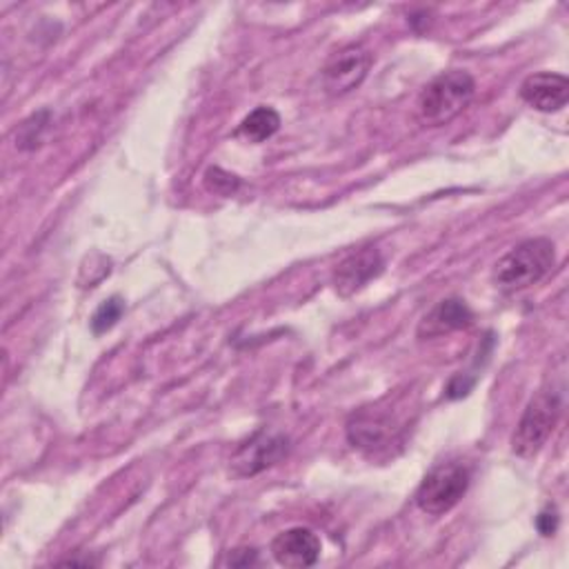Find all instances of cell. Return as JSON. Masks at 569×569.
Wrapping results in <instances>:
<instances>
[{
  "label": "cell",
  "instance_id": "1",
  "mask_svg": "<svg viewBox=\"0 0 569 569\" xmlns=\"http://www.w3.org/2000/svg\"><path fill=\"white\" fill-rule=\"evenodd\" d=\"M476 93V80L465 69L436 76L418 96L416 116L422 127H442L460 116Z\"/></svg>",
  "mask_w": 569,
  "mask_h": 569
},
{
  "label": "cell",
  "instance_id": "2",
  "mask_svg": "<svg viewBox=\"0 0 569 569\" xmlns=\"http://www.w3.org/2000/svg\"><path fill=\"white\" fill-rule=\"evenodd\" d=\"M556 264V247L547 238H529L511 247L491 271L496 287L518 291L542 280Z\"/></svg>",
  "mask_w": 569,
  "mask_h": 569
},
{
  "label": "cell",
  "instance_id": "3",
  "mask_svg": "<svg viewBox=\"0 0 569 569\" xmlns=\"http://www.w3.org/2000/svg\"><path fill=\"white\" fill-rule=\"evenodd\" d=\"M560 407V396L556 391H538L527 402L511 436V449L516 456L531 458L545 447L558 422Z\"/></svg>",
  "mask_w": 569,
  "mask_h": 569
},
{
  "label": "cell",
  "instance_id": "4",
  "mask_svg": "<svg viewBox=\"0 0 569 569\" xmlns=\"http://www.w3.org/2000/svg\"><path fill=\"white\" fill-rule=\"evenodd\" d=\"M471 473L467 465L451 460L436 465L416 491V505L429 516H442L453 509L469 489Z\"/></svg>",
  "mask_w": 569,
  "mask_h": 569
},
{
  "label": "cell",
  "instance_id": "5",
  "mask_svg": "<svg viewBox=\"0 0 569 569\" xmlns=\"http://www.w3.org/2000/svg\"><path fill=\"white\" fill-rule=\"evenodd\" d=\"M371 60V51L362 44H347L338 49L336 53H331V58L325 62L320 71L325 91L329 96L349 93L367 78Z\"/></svg>",
  "mask_w": 569,
  "mask_h": 569
},
{
  "label": "cell",
  "instance_id": "6",
  "mask_svg": "<svg viewBox=\"0 0 569 569\" xmlns=\"http://www.w3.org/2000/svg\"><path fill=\"white\" fill-rule=\"evenodd\" d=\"M400 429L402 427L391 416V411L362 409L353 413V418L349 420L347 438L356 449L365 453H376L380 449H387L391 442H396Z\"/></svg>",
  "mask_w": 569,
  "mask_h": 569
},
{
  "label": "cell",
  "instance_id": "7",
  "mask_svg": "<svg viewBox=\"0 0 569 569\" xmlns=\"http://www.w3.org/2000/svg\"><path fill=\"white\" fill-rule=\"evenodd\" d=\"M289 440L282 433H267L260 431L253 438H249L244 445H240L231 456V469L236 476H256L271 465H276L280 458L287 456Z\"/></svg>",
  "mask_w": 569,
  "mask_h": 569
},
{
  "label": "cell",
  "instance_id": "8",
  "mask_svg": "<svg viewBox=\"0 0 569 569\" xmlns=\"http://www.w3.org/2000/svg\"><path fill=\"white\" fill-rule=\"evenodd\" d=\"M385 260L376 247H365L349 253L342 262H338L333 271V287L340 296H351L360 291L367 282L380 276Z\"/></svg>",
  "mask_w": 569,
  "mask_h": 569
},
{
  "label": "cell",
  "instance_id": "9",
  "mask_svg": "<svg viewBox=\"0 0 569 569\" xmlns=\"http://www.w3.org/2000/svg\"><path fill=\"white\" fill-rule=\"evenodd\" d=\"M520 98L536 111H558L569 100V80L556 71L531 73L520 84Z\"/></svg>",
  "mask_w": 569,
  "mask_h": 569
},
{
  "label": "cell",
  "instance_id": "10",
  "mask_svg": "<svg viewBox=\"0 0 569 569\" xmlns=\"http://www.w3.org/2000/svg\"><path fill=\"white\" fill-rule=\"evenodd\" d=\"M271 553L284 567H311L320 558V538L307 527H291L271 540Z\"/></svg>",
  "mask_w": 569,
  "mask_h": 569
},
{
  "label": "cell",
  "instance_id": "11",
  "mask_svg": "<svg viewBox=\"0 0 569 569\" xmlns=\"http://www.w3.org/2000/svg\"><path fill=\"white\" fill-rule=\"evenodd\" d=\"M471 320H473V313L462 298H445L422 316L418 325V338L422 340L440 338L451 331L469 327Z\"/></svg>",
  "mask_w": 569,
  "mask_h": 569
},
{
  "label": "cell",
  "instance_id": "12",
  "mask_svg": "<svg viewBox=\"0 0 569 569\" xmlns=\"http://www.w3.org/2000/svg\"><path fill=\"white\" fill-rule=\"evenodd\" d=\"M280 127V116L271 107H256L249 116L242 118L238 133L249 142H264Z\"/></svg>",
  "mask_w": 569,
  "mask_h": 569
},
{
  "label": "cell",
  "instance_id": "13",
  "mask_svg": "<svg viewBox=\"0 0 569 569\" xmlns=\"http://www.w3.org/2000/svg\"><path fill=\"white\" fill-rule=\"evenodd\" d=\"M47 122H49V111H38L33 113L31 118H27L22 124H20V131L16 136V144L20 149H33L40 144L42 140V131L47 129Z\"/></svg>",
  "mask_w": 569,
  "mask_h": 569
},
{
  "label": "cell",
  "instance_id": "14",
  "mask_svg": "<svg viewBox=\"0 0 569 569\" xmlns=\"http://www.w3.org/2000/svg\"><path fill=\"white\" fill-rule=\"evenodd\" d=\"M122 311H124V302H122L118 296L104 300V302L96 309V313H93V318H91V329H93V333H104L107 329H111V327L120 320Z\"/></svg>",
  "mask_w": 569,
  "mask_h": 569
},
{
  "label": "cell",
  "instance_id": "15",
  "mask_svg": "<svg viewBox=\"0 0 569 569\" xmlns=\"http://www.w3.org/2000/svg\"><path fill=\"white\" fill-rule=\"evenodd\" d=\"M204 184H207V189H211L216 193L229 196V193H233L238 189V178L227 173V171H222L220 167H211L204 173Z\"/></svg>",
  "mask_w": 569,
  "mask_h": 569
},
{
  "label": "cell",
  "instance_id": "16",
  "mask_svg": "<svg viewBox=\"0 0 569 569\" xmlns=\"http://www.w3.org/2000/svg\"><path fill=\"white\" fill-rule=\"evenodd\" d=\"M536 527L542 536H551L558 529V511L553 505L545 507L538 516H536Z\"/></svg>",
  "mask_w": 569,
  "mask_h": 569
},
{
  "label": "cell",
  "instance_id": "17",
  "mask_svg": "<svg viewBox=\"0 0 569 569\" xmlns=\"http://www.w3.org/2000/svg\"><path fill=\"white\" fill-rule=\"evenodd\" d=\"M256 560H258L256 549L242 547V549H233V551L229 553V565H231V567H247V565H253Z\"/></svg>",
  "mask_w": 569,
  "mask_h": 569
}]
</instances>
